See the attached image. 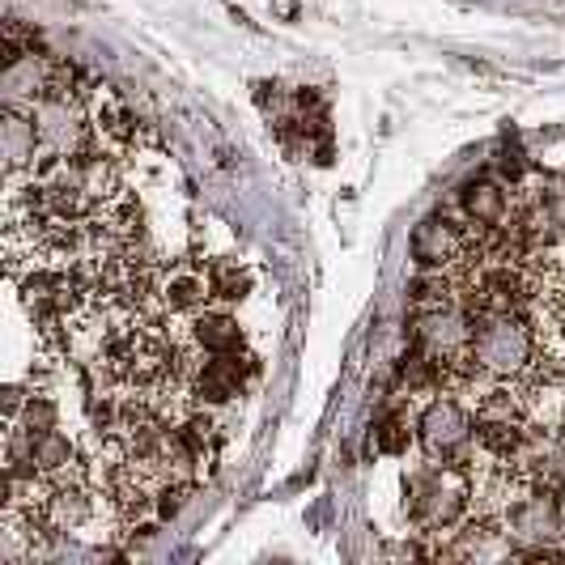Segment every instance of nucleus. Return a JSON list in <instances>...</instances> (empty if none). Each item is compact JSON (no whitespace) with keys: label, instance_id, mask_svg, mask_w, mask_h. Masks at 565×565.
<instances>
[{"label":"nucleus","instance_id":"nucleus-1","mask_svg":"<svg viewBox=\"0 0 565 565\" xmlns=\"http://www.w3.org/2000/svg\"><path fill=\"white\" fill-rule=\"evenodd\" d=\"M468 514H472V472L438 459L404 472V519L422 527V536H443Z\"/></svg>","mask_w":565,"mask_h":565},{"label":"nucleus","instance_id":"nucleus-2","mask_svg":"<svg viewBox=\"0 0 565 565\" xmlns=\"http://www.w3.org/2000/svg\"><path fill=\"white\" fill-rule=\"evenodd\" d=\"M514 544V557H557L565 553V493L562 484L527 481L523 493L498 519Z\"/></svg>","mask_w":565,"mask_h":565},{"label":"nucleus","instance_id":"nucleus-3","mask_svg":"<svg viewBox=\"0 0 565 565\" xmlns=\"http://www.w3.org/2000/svg\"><path fill=\"white\" fill-rule=\"evenodd\" d=\"M540 353L536 328L523 311H477L472 323V358L493 379H523Z\"/></svg>","mask_w":565,"mask_h":565},{"label":"nucleus","instance_id":"nucleus-4","mask_svg":"<svg viewBox=\"0 0 565 565\" xmlns=\"http://www.w3.org/2000/svg\"><path fill=\"white\" fill-rule=\"evenodd\" d=\"M417 447L425 451V459L451 463L472 472V455L477 447V417L463 408V399H455V392H438L417 408Z\"/></svg>","mask_w":565,"mask_h":565},{"label":"nucleus","instance_id":"nucleus-5","mask_svg":"<svg viewBox=\"0 0 565 565\" xmlns=\"http://www.w3.org/2000/svg\"><path fill=\"white\" fill-rule=\"evenodd\" d=\"M30 115H34V128H39L43 149H52L60 158H73V153L85 149L89 137H94V115L82 107V98H77L73 85L52 89L43 103L30 107Z\"/></svg>","mask_w":565,"mask_h":565},{"label":"nucleus","instance_id":"nucleus-6","mask_svg":"<svg viewBox=\"0 0 565 565\" xmlns=\"http://www.w3.org/2000/svg\"><path fill=\"white\" fill-rule=\"evenodd\" d=\"M472 323L477 311H468L463 302H443L429 311H413V344L425 349L438 362H455L463 353H472Z\"/></svg>","mask_w":565,"mask_h":565},{"label":"nucleus","instance_id":"nucleus-7","mask_svg":"<svg viewBox=\"0 0 565 565\" xmlns=\"http://www.w3.org/2000/svg\"><path fill=\"white\" fill-rule=\"evenodd\" d=\"M64 85H73V68H64L60 60L39 56V52H26V56L4 60L0 98H4V107L30 111L34 103H43L52 89H64Z\"/></svg>","mask_w":565,"mask_h":565},{"label":"nucleus","instance_id":"nucleus-8","mask_svg":"<svg viewBox=\"0 0 565 565\" xmlns=\"http://www.w3.org/2000/svg\"><path fill=\"white\" fill-rule=\"evenodd\" d=\"M259 374V362H255L247 349H238V353H209V362H200V370L192 374V396L200 404H230V399H238L247 387H252V379Z\"/></svg>","mask_w":565,"mask_h":565},{"label":"nucleus","instance_id":"nucleus-9","mask_svg":"<svg viewBox=\"0 0 565 565\" xmlns=\"http://www.w3.org/2000/svg\"><path fill=\"white\" fill-rule=\"evenodd\" d=\"M408 247H413V259L422 268H455L468 255V230L455 226L451 217H443V213H434V217H422L413 226Z\"/></svg>","mask_w":565,"mask_h":565},{"label":"nucleus","instance_id":"nucleus-10","mask_svg":"<svg viewBox=\"0 0 565 565\" xmlns=\"http://www.w3.org/2000/svg\"><path fill=\"white\" fill-rule=\"evenodd\" d=\"M107 493L98 489L94 481H64V484H52V493H47V507H43V519H47V527L52 532H82L85 523H94V514H98V502H103Z\"/></svg>","mask_w":565,"mask_h":565},{"label":"nucleus","instance_id":"nucleus-11","mask_svg":"<svg viewBox=\"0 0 565 565\" xmlns=\"http://www.w3.org/2000/svg\"><path fill=\"white\" fill-rule=\"evenodd\" d=\"M158 298L167 302L170 315H196L204 311V302L213 298V281H209V264H170V268H158Z\"/></svg>","mask_w":565,"mask_h":565},{"label":"nucleus","instance_id":"nucleus-12","mask_svg":"<svg viewBox=\"0 0 565 565\" xmlns=\"http://www.w3.org/2000/svg\"><path fill=\"white\" fill-rule=\"evenodd\" d=\"M0 153H4V174H22V170L34 167V158L43 153L34 115L18 111V107H4V119H0Z\"/></svg>","mask_w":565,"mask_h":565},{"label":"nucleus","instance_id":"nucleus-13","mask_svg":"<svg viewBox=\"0 0 565 565\" xmlns=\"http://www.w3.org/2000/svg\"><path fill=\"white\" fill-rule=\"evenodd\" d=\"M459 209H463V217L472 226H502L510 217V209H514V200H510V192L498 179L481 174V179H468L459 188Z\"/></svg>","mask_w":565,"mask_h":565},{"label":"nucleus","instance_id":"nucleus-14","mask_svg":"<svg viewBox=\"0 0 565 565\" xmlns=\"http://www.w3.org/2000/svg\"><path fill=\"white\" fill-rule=\"evenodd\" d=\"M188 337H192V344H196L204 358H209V353H238V349L247 344L238 319L230 311H196L192 315Z\"/></svg>","mask_w":565,"mask_h":565},{"label":"nucleus","instance_id":"nucleus-15","mask_svg":"<svg viewBox=\"0 0 565 565\" xmlns=\"http://www.w3.org/2000/svg\"><path fill=\"white\" fill-rule=\"evenodd\" d=\"M370 443H374L379 455H404L417 443V422H413L408 413H399V408H387V413L374 422V429H370Z\"/></svg>","mask_w":565,"mask_h":565},{"label":"nucleus","instance_id":"nucleus-16","mask_svg":"<svg viewBox=\"0 0 565 565\" xmlns=\"http://www.w3.org/2000/svg\"><path fill=\"white\" fill-rule=\"evenodd\" d=\"M34 459H39V468H43V477L52 481L60 472H68V468L82 459V451H77V443H73L64 429H52V434H39V438H34Z\"/></svg>","mask_w":565,"mask_h":565},{"label":"nucleus","instance_id":"nucleus-17","mask_svg":"<svg viewBox=\"0 0 565 565\" xmlns=\"http://www.w3.org/2000/svg\"><path fill=\"white\" fill-rule=\"evenodd\" d=\"M209 281H213V298L217 302H243L252 294V273L238 268L234 259H222V264H209Z\"/></svg>","mask_w":565,"mask_h":565},{"label":"nucleus","instance_id":"nucleus-18","mask_svg":"<svg viewBox=\"0 0 565 565\" xmlns=\"http://www.w3.org/2000/svg\"><path fill=\"white\" fill-rule=\"evenodd\" d=\"M13 429V425H9ZM18 429H26L30 438H39V434H52V429H60V408L52 396H43V392H34L30 387V399H26V413H22V422H18Z\"/></svg>","mask_w":565,"mask_h":565},{"label":"nucleus","instance_id":"nucleus-19","mask_svg":"<svg viewBox=\"0 0 565 565\" xmlns=\"http://www.w3.org/2000/svg\"><path fill=\"white\" fill-rule=\"evenodd\" d=\"M94 128L111 141H137V115L128 111L124 103H103L94 111Z\"/></svg>","mask_w":565,"mask_h":565},{"label":"nucleus","instance_id":"nucleus-20","mask_svg":"<svg viewBox=\"0 0 565 565\" xmlns=\"http://www.w3.org/2000/svg\"><path fill=\"white\" fill-rule=\"evenodd\" d=\"M192 489L196 481H167L158 493H153V519H162V523H174L183 507H188V498H192Z\"/></svg>","mask_w":565,"mask_h":565},{"label":"nucleus","instance_id":"nucleus-21","mask_svg":"<svg viewBox=\"0 0 565 565\" xmlns=\"http://www.w3.org/2000/svg\"><path fill=\"white\" fill-rule=\"evenodd\" d=\"M540 200H544V209H548L553 226L565 234V174L562 179H544V183H540Z\"/></svg>","mask_w":565,"mask_h":565},{"label":"nucleus","instance_id":"nucleus-22","mask_svg":"<svg viewBox=\"0 0 565 565\" xmlns=\"http://www.w3.org/2000/svg\"><path fill=\"white\" fill-rule=\"evenodd\" d=\"M523 170H527L523 153H519V149H502V158H498V174L510 179V183H519V179H523Z\"/></svg>","mask_w":565,"mask_h":565},{"label":"nucleus","instance_id":"nucleus-23","mask_svg":"<svg viewBox=\"0 0 565 565\" xmlns=\"http://www.w3.org/2000/svg\"><path fill=\"white\" fill-rule=\"evenodd\" d=\"M281 85L277 82H259L255 85V103H259V107H264V111H268V107H281Z\"/></svg>","mask_w":565,"mask_h":565},{"label":"nucleus","instance_id":"nucleus-24","mask_svg":"<svg viewBox=\"0 0 565 565\" xmlns=\"http://www.w3.org/2000/svg\"><path fill=\"white\" fill-rule=\"evenodd\" d=\"M294 103H298V111H315V115H323V98H319V89H311V85H302V89L294 94Z\"/></svg>","mask_w":565,"mask_h":565},{"label":"nucleus","instance_id":"nucleus-25","mask_svg":"<svg viewBox=\"0 0 565 565\" xmlns=\"http://www.w3.org/2000/svg\"><path fill=\"white\" fill-rule=\"evenodd\" d=\"M562 429H565V392H562Z\"/></svg>","mask_w":565,"mask_h":565}]
</instances>
